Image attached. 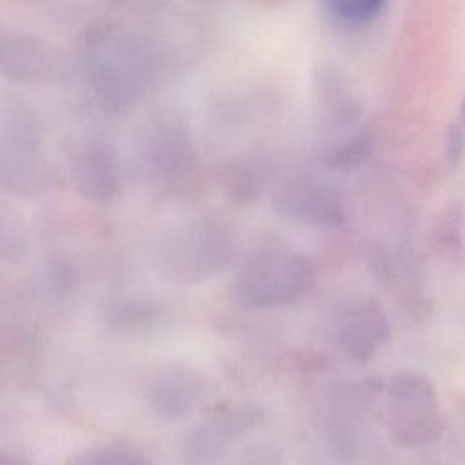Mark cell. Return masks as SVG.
<instances>
[{
	"label": "cell",
	"instance_id": "cell-3",
	"mask_svg": "<svg viewBox=\"0 0 465 465\" xmlns=\"http://www.w3.org/2000/svg\"><path fill=\"white\" fill-rule=\"evenodd\" d=\"M387 429L403 447L436 441L443 434V418L432 381L416 371H396L385 383Z\"/></svg>",
	"mask_w": 465,
	"mask_h": 465
},
{
	"label": "cell",
	"instance_id": "cell-2",
	"mask_svg": "<svg viewBox=\"0 0 465 465\" xmlns=\"http://www.w3.org/2000/svg\"><path fill=\"white\" fill-rule=\"evenodd\" d=\"M232 258V234L214 220H196L163 232L154 263L171 282L194 285L222 272Z\"/></svg>",
	"mask_w": 465,
	"mask_h": 465
},
{
	"label": "cell",
	"instance_id": "cell-13",
	"mask_svg": "<svg viewBox=\"0 0 465 465\" xmlns=\"http://www.w3.org/2000/svg\"><path fill=\"white\" fill-rule=\"evenodd\" d=\"M114 316H118V322L127 325V327H136V325H147L153 322L154 314H156V307L153 303H145V302H134V303H125L118 309H114L113 312Z\"/></svg>",
	"mask_w": 465,
	"mask_h": 465
},
{
	"label": "cell",
	"instance_id": "cell-8",
	"mask_svg": "<svg viewBox=\"0 0 465 465\" xmlns=\"http://www.w3.org/2000/svg\"><path fill=\"white\" fill-rule=\"evenodd\" d=\"M67 465H153L145 454L125 445H98L74 454Z\"/></svg>",
	"mask_w": 465,
	"mask_h": 465
},
{
	"label": "cell",
	"instance_id": "cell-1",
	"mask_svg": "<svg viewBox=\"0 0 465 465\" xmlns=\"http://www.w3.org/2000/svg\"><path fill=\"white\" fill-rule=\"evenodd\" d=\"M314 278V262L307 254L282 245H262L243 260L234 296L245 309H274L309 292Z\"/></svg>",
	"mask_w": 465,
	"mask_h": 465
},
{
	"label": "cell",
	"instance_id": "cell-15",
	"mask_svg": "<svg viewBox=\"0 0 465 465\" xmlns=\"http://www.w3.org/2000/svg\"><path fill=\"white\" fill-rule=\"evenodd\" d=\"M0 465H25L22 460L0 450Z\"/></svg>",
	"mask_w": 465,
	"mask_h": 465
},
{
	"label": "cell",
	"instance_id": "cell-10",
	"mask_svg": "<svg viewBox=\"0 0 465 465\" xmlns=\"http://www.w3.org/2000/svg\"><path fill=\"white\" fill-rule=\"evenodd\" d=\"M383 0H327L331 13L345 24H365L376 16Z\"/></svg>",
	"mask_w": 465,
	"mask_h": 465
},
{
	"label": "cell",
	"instance_id": "cell-9",
	"mask_svg": "<svg viewBox=\"0 0 465 465\" xmlns=\"http://www.w3.org/2000/svg\"><path fill=\"white\" fill-rule=\"evenodd\" d=\"M27 251L24 222L13 209L0 205V260L20 262Z\"/></svg>",
	"mask_w": 465,
	"mask_h": 465
},
{
	"label": "cell",
	"instance_id": "cell-12",
	"mask_svg": "<svg viewBox=\"0 0 465 465\" xmlns=\"http://www.w3.org/2000/svg\"><path fill=\"white\" fill-rule=\"evenodd\" d=\"M283 450L272 441H260L243 450L236 465H282Z\"/></svg>",
	"mask_w": 465,
	"mask_h": 465
},
{
	"label": "cell",
	"instance_id": "cell-6",
	"mask_svg": "<svg viewBox=\"0 0 465 465\" xmlns=\"http://www.w3.org/2000/svg\"><path fill=\"white\" fill-rule=\"evenodd\" d=\"M391 336L385 312L374 300L363 302L341 323L336 334L338 349L354 361H367Z\"/></svg>",
	"mask_w": 465,
	"mask_h": 465
},
{
	"label": "cell",
	"instance_id": "cell-4",
	"mask_svg": "<svg viewBox=\"0 0 465 465\" xmlns=\"http://www.w3.org/2000/svg\"><path fill=\"white\" fill-rule=\"evenodd\" d=\"M263 416V409L256 403L216 411L187 432L182 445L185 465H214L232 441L260 425Z\"/></svg>",
	"mask_w": 465,
	"mask_h": 465
},
{
	"label": "cell",
	"instance_id": "cell-7",
	"mask_svg": "<svg viewBox=\"0 0 465 465\" xmlns=\"http://www.w3.org/2000/svg\"><path fill=\"white\" fill-rule=\"evenodd\" d=\"M280 211L298 222L318 227H340L345 222L341 203L325 189L298 187L280 196Z\"/></svg>",
	"mask_w": 465,
	"mask_h": 465
},
{
	"label": "cell",
	"instance_id": "cell-5",
	"mask_svg": "<svg viewBox=\"0 0 465 465\" xmlns=\"http://www.w3.org/2000/svg\"><path fill=\"white\" fill-rule=\"evenodd\" d=\"M143 394L160 416L178 420L198 405L203 394V378L182 363L162 365L147 376Z\"/></svg>",
	"mask_w": 465,
	"mask_h": 465
},
{
	"label": "cell",
	"instance_id": "cell-11",
	"mask_svg": "<svg viewBox=\"0 0 465 465\" xmlns=\"http://www.w3.org/2000/svg\"><path fill=\"white\" fill-rule=\"evenodd\" d=\"M460 213H445L441 214V220L436 223L430 242L436 252L443 254H456L460 249Z\"/></svg>",
	"mask_w": 465,
	"mask_h": 465
},
{
	"label": "cell",
	"instance_id": "cell-14",
	"mask_svg": "<svg viewBox=\"0 0 465 465\" xmlns=\"http://www.w3.org/2000/svg\"><path fill=\"white\" fill-rule=\"evenodd\" d=\"M465 149V104L460 111V116L456 118V127L450 134V142H449V158L452 162H458L460 156L463 154Z\"/></svg>",
	"mask_w": 465,
	"mask_h": 465
}]
</instances>
